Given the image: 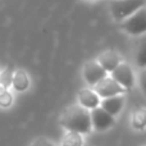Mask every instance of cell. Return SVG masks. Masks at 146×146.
<instances>
[{"mask_svg":"<svg viewBox=\"0 0 146 146\" xmlns=\"http://www.w3.org/2000/svg\"><path fill=\"white\" fill-rule=\"evenodd\" d=\"M60 124L66 129L77 133H88L91 131L90 111L81 105H73L63 113Z\"/></svg>","mask_w":146,"mask_h":146,"instance_id":"6da1fadb","label":"cell"},{"mask_svg":"<svg viewBox=\"0 0 146 146\" xmlns=\"http://www.w3.org/2000/svg\"><path fill=\"white\" fill-rule=\"evenodd\" d=\"M144 7L145 0H113L110 12L115 21H123Z\"/></svg>","mask_w":146,"mask_h":146,"instance_id":"7a4b0ae2","label":"cell"},{"mask_svg":"<svg viewBox=\"0 0 146 146\" xmlns=\"http://www.w3.org/2000/svg\"><path fill=\"white\" fill-rule=\"evenodd\" d=\"M122 28H123L127 33L133 35V36H139V35L145 33V31H146V9H145V7L139 9L132 15H129L128 18L123 19Z\"/></svg>","mask_w":146,"mask_h":146,"instance_id":"3957f363","label":"cell"},{"mask_svg":"<svg viewBox=\"0 0 146 146\" xmlns=\"http://www.w3.org/2000/svg\"><path fill=\"white\" fill-rule=\"evenodd\" d=\"M110 73H111V78L118 85H121L124 90H128V88L133 87L135 74H133L132 68L127 63H122L121 62Z\"/></svg>","mask_w":146,"mask_h":146,"instance_id":"277c9868","label":"cell"},{"mask_svg":"<svg viewBox=\"0 0 146 146\" xmlns=\"http://www.w3.org/2000/svg\"><path fill=\"white\" fill-rule=\"evenodd\" d=\"M95 92L99 98H110V96H115V95H122L124 92V88L122 87L121 85L115 82L111 77H108L106 76L105 78H103L101 81H99L95 86Z\"/></svg>","mask_w":146,"mask_h":146,"instance_id":"5b68a950","label":"cell"},{"mask_svg":"<svg viewBox=\"0 0 146 146\" xmlns=\"http://www.w3.org/2000/svg\"><path fill=\"white\" fill-rule=\"evenodd\" d=\"M90 119H91V127H94L98 131H105V129L110 128L114 124V117L108 114L100 106L91 109Z\"/></svg>","mask_w":146,"mask_h":146,"instance_id":"8992f818","label":"cell"},{"mask_svg":"<svg viewBox=\"0 0 146 146\" xmlns=\"http://www.w3.org/2000/svg\"><path fill=\"white\" fill-rule=\"evenodd\" d=\"M108 72H105L96 60L87 62L83 67V78L90 86H95L99 81L105 78Z\"/></svg>","mask_w":146,"mask_h":146,"instance_id":"52a82bcc","label":"cell"},{"mask_svg":"<svg viewBox=\"0 0 146 146\" xmlns=\"http://www.w3.org/2000/svg\"><path fill=\"white\" fill-rule=\"evenodd\" d=\"M100 108L104 109L108 114H110L111 117H115L124 105V96L115 95L110 96V98H105L103 99V101H100Z\"/></svg>","mask_w":146,"mask_h":146,"instance_id":"ba28073f","label":"cell"},{"mask_svg":"<svg viewBox=\"0 0 146 146\" xmlns=\"http://www.w3.org/2000/svg\"><path fill=\"white\" fill-rule=\"evenodd\" d=\"M96 62L100 64L101 68H103L105 72H111L119 63H121V58H119V55L115 53V51L106 50L99 55V58Z\"/></svg>","mask_w":146,"mask_h":146,"instance_id":"9c48e42d","label":"cell"},{"mask_svg":"<svg viewBox=\"0 0 146 146\" xmlns=\"http://www.w3.org/2000/svg\"><path fill=\"white\" fill-rule=\"evenodd\" d=\"M78 101L85 109H95L100 105V98L90 88H82L78 92Z\"/></svg>","mask_w":146,"mask_h":146,"instance_id":"30bf717a","label":"cell"},{"mask_svg":"<svg viewBox=\"0 0 146 146\" xmlns=\"http://www.w3.org/2000/svg\"><path fill=\"white\" fill-rule=\"evenodd\" d=\"M12 86L14 90L17 91H26L30 87V78H28L27 73L22 69H17L13 72V78H12Z\"/></svg>","mask_w":146,"mask_h":146,"instance_id":"8fae6325","label":"cell"},{"mask_svg":"<svg viewBox=\"0 0 146 146\" xmlns=\"http://www.w3.org/2000/svg\"><path fill=\"white\" fill-rule=\"evenodd\" d=\"M82 144L83 141H82L81 133L72 132V131L67 132V135L64 136L63 141H62V146H82Z\"/></svg>","mask_w":146,"mask_h":146,"instance_id":"7c38bea8","label":"cell"},{"mask_svg":"<svg viewBox=\"0 0 146 146\" xmlns=\"http://www.w3.org/2000/svg\"><path fill=\"white\" fill-rule=\"evenodd\" d=\"M146 124V114L144 109H140V110L135 111L133 117H132V126L136 129H144Z\"/></svg>","mask_w":146,"mask_h":146,"instance_id":"4fadbf2b","label":"cell"},{"mask_svg":"<svg viewBox=\"0 0 146 146\" xmlns=\"http://www.w3.org/2000/svg\"><path fill=\"white\" fill-rule=\"evenodd\" d=\"M12 78H13V69L10 67H8L7 69H4L3 73H0V85H3L5 88L12 86Z\"/></svg>","mask_w":146,"mask_h":146,"instance_id":"5bb4252c","label":"cell"},{"mask_svg":"<svg viewBox=\"0 0 146 146\" xmlns=\"http://www.w3.org/2000/svg\"><path fill=\"white\" fill-rule=\"evenodd\" d=\"M12 103H13V96L8 90L0 94V106L8 108V106L12 105Z\"/></svg>","mask_w":146,"mask_h":146,"instance_id":"9a60e30c","label":"cell"},{"mask_svg":"<svg viewBox=\"0 0 146 146\" xmlns=\"http://www.w3.org/2000/svg\"><path fill=\"white\" fill-rule=\"evenodd\" d=\"M137 63L141 68H145L146 66V46H145V42H142V45L140 46V50H139V54H137Z\"/></svg>","mask_w":146,"mask_h":146,"instance_id":"2e32d148","label":"cell"},{"mask_svg":"<svg viewBox=\"0 0 146 146\" xmlns=\"http://www.w3.org/2000/svg\"><path fill=\"white\" fill-rule=\"evenodd\" d=\"M31 146H54V144L46 139H37L31 144Z\"/></svg>","mask_w":146,"mask_h":146,"instance_id":"e0dca14e","label":"cell"},{"mask_svg":"<svg viewBox=\"0 0 146 146\" xmlns=\"http://www.w3.org/2000/svg\"><path fill=\"white\" fill-rule=\"evenodd\" d=\"M87 1H94V0H87Z\"/></svg>","mask_w":146,"mask_h":146,"instance_id":"ac0fdd59","label":"cell"}]
</instances>
